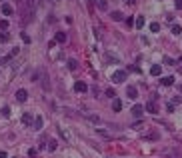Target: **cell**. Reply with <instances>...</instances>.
I'll return each mask as SVG.
<instances>
[{
	"mask_svg": "<svg viewBox=\"0 0 182 158\" xmlns=\"http://www.w3.org/2000/svg\"><path fill=\"white\" fill-rule=\"evenodd\" d=\"M126 80V70H116L114 74H112V82L114 84H122Z\"/></svg>",
	"mask_w": 182,
	"mask_h": 158,
	"instance_id": "6da1fadb",
	"label": "cell"
},
{
	"mask_svg": "<svg viewBox=\"0 0 182 158\" xmlns=\"http://www.w3.org/2000/svg\"><path fill=\"white\" fill-rule=\"evenodd\" d=\"M144 108H146V112H150V114H158V106H156V102H154V100H148Z\"/></svg>",
	"mask_w": 182,
	"mask_h": 158,
	"instance_id": "7a4b0ae2",
	"label": "cell"
},
{
	"mask_svg": "<svg viewBox=\"0 0 182 158\" xmlns=\"http://www.w3.org/2000/svg\"><path fill=\"white\" fill-rule=\"evenodd\" d=\"M126 96L128 98H138V90H136V86H126Z\"/></svg>",
	"mask_w": 182,
	"mask_h": 158,
	"instance_id": "3957f363",
	"label": "cell"
},
{
	"mask_svg": "<svg viewBox=\"0 0 182 158\" xmlns=\"http://www.w3.org/2000/svg\"><path fill=\"white\" fill-rule=\"evenodd\" d=\"M0 10H2V14H4V16H10V14L14 12V8H12V6H10L8 2H4V4L0 6Z\"/></svg>",
	"mask_w": 182,
	"mask_h": 158,
	"instance_id": "277c9868",
	"label": "cell"
},
{
	"mask_svg": "<svg viewBox=\"0 0 182 158\" xmlns=\"http://www.w3.org/2000/svg\"><path fill=\"white\" fill-rule=\"evenodd\" d=\"M26 98H28V92H26L24 88H20V90L16 92V100H18V102H24Z\"/></svg>",
	"mask_w": 182,
	"mask_h": 158,
	"instance_id": "5b68a950",
	"label": "cell"
},
{
	"mask_svg": "<svg viewBox=\"0 0 182 158\" xmlns=\"http://www.w3.org/2000/svg\"><path fill=\"white\" fill-rule=\"evenodd\" d=\"M32 122H34V116H32L30 112H24V114H22V124L28 126V124H32Z\"/></svg>",
	"mask_w": 182,
	"mask_h": 158,
	"instance_id": "8992f818",
	"label": "cell"
},
{
	"mask_svg": "<svg viewBox=\"0 0 182 158\" xmlns=\"http://www.w3.org/2000/svg\"><path fill=\"white\" fill-rule=\"evenodd\" d=\"M74 90H76V92H80V94H82V92H86V84H84V82H82V80H78V82H76V84H74Z\"/></svg>",
	"mask_w": 182,
	"mask_h": 158,
	"instance_id": "52a82bcc",
	"label": "cell"
},
{
	"mask_svg": "<svg viewBox=\"0 0 182 158\" xmlns=\"http://www.w3.org/2000/svg\"><path fill=\"white\" fill-rule=\"evenodd\" d=\"M144 110H146V108H144L142 104H136V106L132 108V114H134V116H142V112H144Z\"/></svg>",
	"mask_w": 182,
	"mask_h": 158,
	"instance_id": "ba28073f",
	"label": "cell"
},
{
	"mask_svg": "<svg viewBox=\"0 0 182 158\" xmlns=\"http://www.w3.org/2000/svg\"><path fill=\"white\" fill-rule=\"evenodd\" d=\"M112 110H114V112H120V110H122V102H120L118 98L112 100Z\"/></svg>",
	"mask_w": 182,
	"mask_h": 158,
	"instance_id": "9c48e42d",
	"label": "cell"
},
{
	"mask_svg": "<svg viewBox=\"0 0 182 158\" xmlns=\"http://www.w3.org/2000/svg\"><path fill=\"white\" fill-rule=\"evenodd\" d=\"M110 18H112V20H116V22H120V20L124 18V14H122V12H118V10H114V12L110 14Z\"/></svg>",
	"mask_w": 182,
	"mask_h": 158,
	"instance_id": "30bf717a",
	"label": "cell"
},
{
	"mask_svg": "<svg viewBox=\"0 0 182 158\" xmlns=\"http://www.w3.org/2000/svg\"><path fill=\"white\" fill-rule=\"evenodd\" d=\"M160 82H162L164 86H172V84H174V76H164Z\"/></svg>",
	"mask_w": 182,
	"mask_h": 158,
	"instance_id": "8fae6325",
	"label": "cell"
},
{
	"mask_svg": "<svg viewBox=\"0 0 182 158\" xmlns=\"http://www.w3.org/2000/svg\"><path fill=\"white\" fill-rule=\"evenodd\" d=\"M160 72H162V68H160L158 64H154V66L150 68V74H152V76H160Z\"/></svg>",
	"mask_w": 182,
	"mask_h": 158,
	"instance_id": "7c38bea8",
	"label": "cell"
},
{
	"mask_svg": "<svg viewBox=\"0 0 182 158\" xmlns=\"http://www.w3.org/2000/svg\"><path fill=\"white\" fill-rule=\"evenodd\" d=\"M96 2V6L100 8V10H108V2L106 0H94Z\"/></svg>",
	"mask_w": 182,
	"mask_h": 158,
	"instance_id": "4fadbf2b",
	"label": "cell"
},
{
	"mask_svg": "<svg viewBox=\"0 0 182 158\" xmlns=\"http://www.w3.org/2000/svg\"><path fill=\"white\" fill-rule=\"evenodd\" d=\"M34 130H42V116L34 118Z\"/></svg>",
	"mask_w": 182,
	"mask_h": 158,
	"instance_id": "5bb4252c",
	"label": "cell"
},
{
	"mask_svg": "<svg viewBox=\"0 0 182 158\" xmlns=\"http://www.w3.org/2000/svg\"><path fill=\"white\" fill-rule=\"evenodd\" d=\"M56 42H60V44L66 42V34L64 32H56Z\"/></svg>",
	"mask_w": 182,
	"mask_h": 158,
	"instance_id": "9a60e30c",
	"label": "cell"
},
{
	"mask_svg": "<svg viewBox=\"0 0 182 158\" xmlns=\"http://www.w3.org/2000/svg\"><path fill=\"white\" fill-rule=\"evenodd\" d=\"M134 24H136V28L142 30V26H144V16H136V22H134Z\"/></svg>",
	"mask_w": 182,
	"mask_h": 158,
	"instance_id": "2e32d148",
	"label": "cell"
},
{
	"mask_svg": "<svg viewBox=\"0 0 182 158\" xmlns=\"http://www.w3.org/2000/svg\"><path fill=\"white\" fill-rule=\"evenodd\" d=\"M56 146H58V142H56V140H50V142H48V150H50V152H54V150H56Z\"/></svg>",
	"mask_w": 182,
	"mask_h": 158,
	"instance_id": "e0dca14e",
	"label": "cell"
},
{
	"mask_svg": "<svg viewBox=\"0 0 182 158\" xmlns=\"http://www.w3.org/2000/svg\"><path fill=\"white\" fill-rule=\"evenodd\" d=\"M150 30H152V32H158V30H160V24H158V22H152V24H150Z\"/></svg>",
	"mask_w": 182,
	"mask_h": 158,
	"instance_id": "ac0fdd59",
	"label": "cell"
},
{
	"mask_svg": "<svg viewBox=\"0 0 182 158\" xmlns=\"http://www.w3.org/2000/svg\"><path fill=\"white\" fill-rule=\"evenodd\" d=\"M76 66H78L76 60H68V68H70V70H76Z\"/></svg>",
	"mask_w": 182,
	"mask_h": 158,
	"instance_id": "d6986e66",
	"label": "cell"
},
{
	"mask_svg": "<svg viewBox=\"0 0 182 158\" xmlns=\"http://www.w3.org/2000/svg\"><path fill=\"white\" fill-rule=\"evenodd\" d=\"M8 40H10V36L6 32H0V42H8Z\"/></svg>",
	"mask_w": 182,
	"mask_h": 158,
	"instance_id": "ffe728a7",
	"label": "cell"
},
{
	"mask_svg": "<svg viewBox=\"0 0 182 158\" xmlns=\"http://www.w3.org/2000/svg\"><path fill=\"white\" fill-rule=\"evenodd\" d=\"M170 30H172V34H180V26H178V24H174Z\"/></svg>",
	"mask_w": 182,
	"mask_h": 158,
	"instance_id": "44dd1931",
	"label": "cell"
},
{
	"mask_svg": "<svg viewBox=\"0 0 182 158\" xmlns=\"http://www.w3.org/2000/svg\"><path fill=\"white\" fill-rule=\"evenodd\" d=\"M106 96H110V98H114V96H116V92H114V88H108V90H106Z\"/></svg>",
	"mask_w": 182,
	"mask_h": 158,
	"instance_id": "7402d4cb",
	"label": "cell"
},
{
	"mask_svg": "<svg viewBox=\"0 0 182 158\" xmlns=\"http://www.w3.org/2000/svg\"><path fill=\"white\" fill-rule=\"evenodd\" d=\"M2 116H10V108H8V106L2 108Z\"/></svg>",
	"mask_w": 182,
	"mask_h": 158,
	"instance_id": "603a6c76",
	"label": "cell"
},
{
	"mask_svg": "<svg viewBox=\"0 0 182 158\" xmlns=\"http://www.w3.org/2000/svg\"><path fill=\"white\" fill-rule=\"evenodd\" d=\"M0 28H2V30L8 28V22H6V20H0Z\"/></svg>",
	"mask_w": 182,
	"mask_h": 158,
	"instance_id": "cb8c5ba5",
	"label": "cell"
},
{
	"mask_svg": "<svg viewBox=\"0 0 182 158\" xmlns=\"http://www.w3.org/2000/svg\"><path fill=\"white\" fill-rule=\"evenodd\" d=\"M164 64H174V60H172V58H168V56H164Z\"/></svg>",
	"mask_w": 182,
	"mask_h": 158,
	"instance_id": "d4e9b609",
	"label": "cell"
},
{
	"mask_svg": "<svg viewBox=\"0 0 182 158\" xmlns=\"http://www.w3.org/2000/svg\"><path fill=\"white\" fill-rule=\"evenodd\" d=\"M176 8H178V10H182V0H176Z\"/></svg>",
	"mask_w": 182,
	"mask_h": 158,
	"instance_id": "484cf974",
	"label": "cell"
},
{
	"mask_svg": "<svg viewBox=\"0 0 182 158\" xmlns=\"http://www.w3.org/2000/svg\"><path fill=\"white\" fill-rule=\"evenodd\" d=\"M124 2H126V4H130V6H132V4H134V2H136V0H124Z\"/></svg>",
	"mask_w": 182,
	"mask_h": 158,
	"instance_id": "4316f807",
	"label": "cell"
},
{
	"mask_svg": "<svg viewBox=\"0 0 182 158\" xmlns=\"http://www.w3.org/2000/svg\"><path fill=\"white\" fill-rule=\"evenodd\" d=\"M0 158H6V152H2V150H0Z\"/></svg>",
	"mask_w": 182,
	"mask_h": 158,
	"instance_id": "83f0119b",
	"label": "cell"
},
{
	"mask_svg": "<svg viewBox=\"0 0 182 158\" xmlns=\"http://www.w3.org/2000/svg\"><path fill=\"white\" fill-rule=\"evenodd\" d=\"M180 92H182V84H180Z\"/></svg>",
	"mask_w": 182,
	"mask_h": 158,
	"instance_id": "f1b7e54d",
	"label": "cell"
},
{
	"mask_svg": "<svg viewBox=\"0 0 182 158\" xmlns=\"http://www.w3.org/2000/svg\"><path fill=\"white\" fill-rule=\"evenodd\" d=\"M180 62H182V56H180Z\"/></svg>",
	"mask_w": 182,
	"mask_h": 158,
	"instance_id": "f546056e",
	"label": "cell"
},
{
	"mask_svg": "<svg viewBox=\"0 0 182 158\" xmlns=\"http://www.w3.org/2000/svg\"><path fill=\"white\" fill-rule=\"evenodd\" d=\"M12 158H16V156H12Z\"/></svg>",
	"mask_w": 182,
	"mask_h": 158,
	"instance_id": "4dcf8cb0",
	"label": "cell"
}]
</instances>
